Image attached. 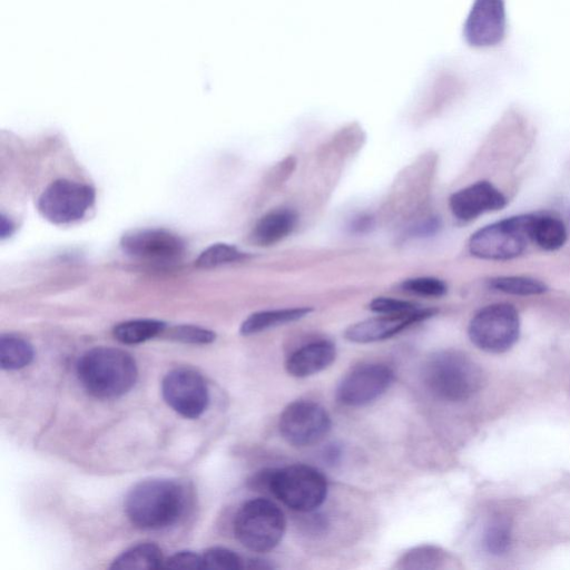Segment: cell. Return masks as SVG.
<instances>
[{
  "label": "cell",
  "instance_id": "obj_28",
  "mask_svg": "<svg viewBox=\"0 0 570 570\" xmlns=\"http://www.w3.org/2000/svg\"><path fill=\"white\" fill-rule=\"evenodd\" d=\"M401 288L406 293L428 297H441L448 292L442 279L430 276L407 278L402 282Z\"/></svg>",
  "mask_w": 570,
  "mask_h": 570
},
{
  "label": "cell",
  "instance_id": "obj_26",
  "mask_svg": "<svg viewBox=\"0 0 570 570\" xmlns=\"http://www.w3.org/2000/svg\"><path fill=\"white\" fill-rule=\"evenodd\" d=\"M246 256L235 246L217 243L208 246L196 259V265L202 268H212L224 264L237 262Z\"/></svg>",
  "mask_w": 570,
  "mask_h": 570
},
{
  "label": "cell",
  "instance_id": "obj_22",
  "mask_svg": "<svg viewBox=\"0 0 570 570\" xmlns=\"http://www.w3.org/2000/svg\"><path fill=\"white\" fill-rule=\"evenodd\" d=\"M166 324L158 320L137 318L117 324L112 334L124 344L132 345L148 341L165 331Z\"/></svg>",
  "mask_w": 570,
  "mask_h": 570
},
{
  "label": "cell",
  "instance_id": "obj_25",
  "mask_svg": "<svg viewBox=\"0 0 570 570\" xmlns=\"http://www.w3.org/2000/svg\"><path fill=\"white\" fill-rule=\"evenodd\" d=\"M511 537L509 520L504 517H495L485 527L482 543L488 553L502 556L511 546Z\"/></svg>",
  "mask_w": 570,
  "mask_h": 570
},
{
  "label": "cell",
  "instance_id": "obj_15",
  "mask_svg": "<svg viewBox=\"0 0 570 570\" xmlns=\"http://www.w3.org/2000/svg\"><path fill=\"white\" fill-rule=\"evenodd\" d=\"M505 205V196L485 180L473 183L456 190L449 199L452 214L462 222H470L482 214L500 210Z\"/></svg>",
  "mask_w": 570,
  "mask_h": 570
},
{
  "label": "cell",
  "instance_id": "obj_29",
  "mask_svg": "<svg viewBox=\"0 0 570 570\" xmlns=\"http://www.w3.org/2000/svg\"><path fill=\"white\" fill-rule=\"evenodd\" d=\"M168 337L188 344H209L215 341L216 334L199 326L177 325L169 330Z\"/></svg>",
  "mask_w": 570,
  "mask_h": 570
},
{
  "label": "cell",
  "instance_id": "obj_21",
  "mask_svg": "<svg viewBox=\"0 0 570 570\" xmlns=\"http://www.w3.org/2000/svg\"><path fill=\"white\" fill-rule=\"evenodd\" d=\"M35 356L32 345L14 334H2L0 337V366L2 370L14 371L29 365Z\"/></svg>",
  "mask_w": 570,
  "mask_h": 570
},
{
  "label": "cell",
  "instance_id": "obj_4",
  "mask_svg": "<svg viewBox=\"0 0 570 570\" xmlns=\"http://www.w3.org/2000/svg\"><path fill=\"white\" fill-rule=\"evenodd\" d=\"M286 528L282 510L273 501L256 498L246 501L234 520L236 539L248 550L267 552L282 540Z\"/></svg>",
  "mask_w": 570,
  "mask_h": 570
},
{
  "label": "cell",
  "instance_id": "obj_32",
  "mask_svg": "<svg viewBox=\"0 0 570 570\" xmlns=\"http://www.w3.org/2000/svg\"><path fill=\"white\" fill-rule=\"evenodd\" d=\"M440 220L438 217H429L424 222H420L410 229L413 237H426L434 235L440 229Z\"/></svg>",
  "mask_w": 570,
  "mask_h": 570
},
{
  "label": "cell",
  "instance_id": "obj_8",
  "mask_svg": "<svg viewBox=\"0 0 570 570\" xmlns=\"http://www.w3.org/2000/svg\"><path fill=\"white\" fill-rule=\"evenodd\" d=\"M95 190L68 179L52 181L40 195L38 210L53 224H68L85 216L94 204Z\"/></svg>",
  "mask_w": 570,
  "mask_h": 570
},
{
  "label": "cell",
  "instance_id": "obj_23",
  "mask_svg": "<svg viewBox=\"0 0 570 570\" xmlns=\"http://www.w3.org/2000/svg\"><path fill=\"white\" fill-rule=\"evenodd\" d=\"M449 560L448 554L435 546H419L406 551L397 560V569H439Z\"/></svg>",
  "mask_w": 570,
  "mask_h": 570
},
{
  "label": "cell",
  "instance_id": "obj_2",
  "mask_svg": "<svg viewBox=\"0 0 570 570\" xmlns=\"http://www.w3.org/2000/svg\"><path fill=\"white\" fill-rule=\"evenodd\" d=\"M76 372L83 389L98 399H115L135 385L138 370L135 358L124 350L98 346L85 352Z\"/></svg>",
  "mask_w": 570,
  "mask_h": 570
},
{
  "label": "cell",
  "instance_id": "obj_12",
  "mask_svg": "<svg viewBox=\"0 0 570 570\" xmlns=\"http://www.w3.org/2000/svg\"><path fill=\"white\" fill-rule=\"evenodd\" d=\"M120 245L129 256L151 263L176 262L185 252L181 238L163 228L130 230L121 237Z\"/></svg>",
  "mask_w": 570,
  "mask_h": 570
},
{
  "label": "cell",
  "instance_id": "obj_27",
  "mask_svg": "<svg viewBox=\"0 0 570 570\" xmlns=\"http://www.w3.org/2000/svg\"><path fill=\"white\" fill-rule=\"evenodd\" d=\"M204 569L239 570L245 568V560L233 550L213 547L203 554Z\"/></svg>",
  "mask_w": 570,
  "mask_h": 570
},
{
  "label": "cell",
  "instance_id": "obj_1",
  "mask_svg": "<svg viewBox=\"0 0 570 570\" xmlns=\"http://www.w3.org/2000/svg\"><path fill=\"white\" fill-rule=\"evenodd\" d=\"M185 507V489L171 479L138 482L125 499L129 521L144 530H160L175 524L184 514Z\"/></svg>",
  "mask_w": 570,
  "mask_h": 570
},
{
  "label": "cell",
  "instance_id": "obj_5",
  "mask_svg": "<svg viewBox=\"0 0 570 570\" xmlns=\"http://www.w3.org/2000/svg\"><path fill=\"white\" fill-rule=\"evenodd\" d=\"M268 493L294 511L312 512L325 501L327 482L315 468L293 464L273 469Z\"/></svg>",
  "mask_w": 570,
  "mask_h": 570
},
{
  "label": "cell",
  "instance_id": "obj_17",
  "mask_svg": "<svg viewBox=\"0 0 570 570\" xmlns=\"http://www.w3.org/2000/svg\"><path fill=\"white\" fill-rule=\"evenodd\" d=\"M297 215L288 208L274 209L258 219L252 232V239L259 246H271L292 234Z\"/></svg>",
  "mask_w": 570,
  "mask_h": 570
},
{
  "label": "cell",
  "instance_id": "obj_34",
  "mask_svg": "<svg viewBox=\"0 0 570 570\" xmlns=\"http://www.w3.org/2000/svg\"><path fill=\"white\" fill-rule=\"evenodd\" d=\"M14 229L13 223L3 214L0 216V236L6 238L12 234Z\"/></svg>",
  "mask_w": 570,
  "mask_h": 570
},
{
  "label": "cell",
  "instance_id": "obj_24",
  "mask_svg": "<svg viewBox=\"0 0 570 570\" xmlns=\"http://www.w3.org/2000/svg\"><path fill=\"white\" fill-rule=\"evenodd\" d=\"M489 286L495 291L520 296L539 295L547 292V285L529 276H498L489 281Z\"/></svg>",
  "mask_w": 570,
  "mask_h": 570
},
{
  "label": "cell",
  "instance_id": "obj_18",
  "mask_svg": "<svg viewBox=\"0 0 570 570\" xmlns=\"http://www.w3.org/2000/svg\"><path fill=\"white\" fill-rule=\"evenodd\" d=\"M312 312L311 307H293L259 311L250 314L240 325L242 335H253L266 330L292 323Z\"/></svg>",
  "mask_w": 570,
  "mask_h": 570
},
{
  "label": "cell",
  "instance_id": "obj_7",
  "mask_svg": "<svg viewBox=\"0 0 570 570\" xmlns=\"http://www.w3.org/2000/svg\"><path fill=\"white\" fill-rule=\"evenodd\" d=\"M468 334L471 342L480 350L503 353L510 350L519 338L518 311L508 303L488 305L472 317Z\"/></svg>",
  "mask_w": 570,
  "mask_h": 570
},
{
  "label": "cell",
  "instance_id": "obj_9",
  "mask_svg": "<svg viewBox=\"0 0 570 570\" xmlns=\"http://www.w3.org/2000/svg\"><path fill=\"white\" fill-rule=\"evenodd\" d=\"M331 417L320 404L298 400L288 404L279 416V432L283 439L298 448L322 441L331 430Z\"/></svg>",
  "mask_w": 570,
  "mask_h": 570
},
{
  "label": "cell",
  "instance_id": "obj_30",
  "mask_svg": "<svg viewBox=\"0 0 570 570\" xmlns=\"http://www.w3.org/2000/svg\"><path fill=\"white\" fill-rule=\"evenodd\" d=\"M420 305L393 297H375L368 308L377 314H403L417 309Z\"/></svg>",
  "mask_w": 570,
  "mask_h": 570
},
{
  "label": "cell",
  "instance_id": "obj_14",
  "mask_svg": "<svg viewBox=\"0 0 570 570\" xmlns=\"http://www.w3.org/2000/svg\"><path fill=\"white\" fill-rule=\"evenodd\" d=\"M435 313L434 308L419 307L403 314H379L375 317L352 324L345 330L344 336L347 341L360 344L384 341L432 317Z\"/></svg>",
  "mask_w": 570,
  "mask_h": 570
},
{
  "label": "cell",
  "instance_id": "obj_3",
  "mask_svg": "<svg viewBox=\"0 0 570 570\" xmlns=\"http://www.w3.org/2000/svg\"><path fill=\"white\" fill-rule=\"evenodd\" d=\"M422 379L434 396L449 402L470 399L483 383L479 365L455 350L433 353L423 365Z\"/></svg>",
  "mask_w": 570,
  "mask_h": 570
},
{
  "label": "cell",
  "instance_id": "obj_11",
  "mask_svg": "<svg viewBox=\"0 0 570 570\" xmlns=\"http://www.w3.org/2000/svg\"><path fill=\"white\" fill-rule=\"evenodd\" d=\"M393 381V371L384 364L358 365L342 379L336 390V397L343 405L363 406L385 393Z\"/></svg>",
  "mask_w": 570,
  "mask_h": 570
},
{
  "label": "cell",
  "instance_id": "obj_16",
  "mask_svg": "<svg viewBox=\"0 0 570 570\" xmlns=\"http://www.w3.org/2000/svg\"><path fill=\"white\" fill-rule=\"evenodd\" d=\"M336 357L335 345L327 340L314 341L295 350L286 360L288 374L307 377L328 367Z\"/></svg>",
  "mask_w": 570,
  "mask_h": 570
},
{
  "label": "cell",
  "instance_id": "obj_13",
  "mask_svg": "<svg viewBox=\"0 0 570 570\" xmlns=\"http://www.w3.org/2000/svg\"><path fill=\"white\" fill-rule=\"evenodd\" d=\"M505 33L503 0H474L463 26L465 41L476 48L498 45Z\"/></svg>",
  "mask_w": 570,
  "mask_h": 570
},
{
  "label": "cell",
  "instance_id": "obj_31",
  "mask_svg": "<svg viewBox=\"0 0 570 570\" xmlns=\"http://www.w3.org/2000/svg\"><path fill=\"white\" fill-rule=\"evenodd\" d=\"M164 568L204 569L203 556L191 551H179L165 559Z\"/></svg>",
  "mask_w": 570,
  "mask_h": 570
},
{
  "label": "cell",
  "instance_id": "obj_6",
  "mask_svg": "<svg viewBox=\"0 0 570 570\" xmlns=\"http://www.w3.org/2000/svg\"><path fill=\"white\" fill-rule=\"evenodd\" d=\"M533 215H518L487 225L469 239L471 255L488 261H508L520 256L531 240Z\"/></svg>",
  "mask_w": 570,
  "mask_h": 570
},
{
  "label": "cell",
  "instance_id": "obj_10",
  "mask_svg": "<svg viewBox=\"0 0 570 570\" xmlns=\"http://www.w3.org/2000/svg\"><path fill=\"white\" fill-rule=\"evenodd\" d=\"M166 403L186 419H197L207 409L209 391L203 376L190 368H175L161 382Z\"/></svg>",
  "mask_w": 570,
  "mask_h": 570
},
{
  "label": "cell",
  "instance_id": "obj_20",
  "mask_svg": "<svg viewBox=\"0 0 570 570\" xmlns=\"http://www.w3.org/2000/svg\"><path fill=\"white\" fill-rule=\"evenodd\" d=\"M164 556L160 548L150 542L136 544L121 554L111 563L110 569H159L164 568Z\"/></svg>",
  "mask_w": 570,
  "mask_h": 570
},
{
  "label": "cell",
  "instance_id": "obj_19",
  "mask_svg": "<svg viewBox=\"0 0 570 570\" xmlns=\"http://www.w3.org/2000/svg\"><path fill=\"white\" fill-rule=\"evenodd\" d=\"M530 236L540 248L557 250L567 242L568 233L561 219L550 215H533Z\"/></svg>",
  "mask_w": 570,
  "mask_h": 570
},
{
  "label": "cell",
  "instance_id": "obj_33",
  "mask_svg": "<svg viewBox=\"0 0 570 570\" xmlns=\"http://www.w3.org/2000/svg\"><path fill=\"white\" fill-rule=\"evenodd\" d=\"M374 223L371 215L361 214L350 222L348 229L354 234H365L373 229Z\"/></svg>",
  "mask_w": 570,
  "mask_h": 570
}]
</instances>
